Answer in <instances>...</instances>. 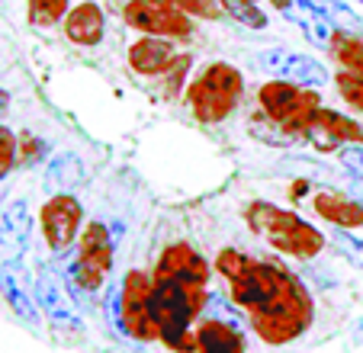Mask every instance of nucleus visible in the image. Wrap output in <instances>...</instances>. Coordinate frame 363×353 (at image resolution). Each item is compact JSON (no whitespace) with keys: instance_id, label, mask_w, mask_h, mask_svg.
Wrapping results in <instances>:
<instances>
[{"instance_id":"17","label":"nucleus","mask_w":363,"mask_h":353,"mask_svg":"<svg viewBox=\"0 0 363 353\" xmlns=\"http://www.w3.org/2000/svg\"><path fill=\"white\" fill-rule=\"evenodd\" d=\"M177 48L171 45V39H161V35H142L138 42L129 45V65L132 71L145 77H158L164 71H171L177 65Z\"/></svg>"},{"instance_id":"26","label":"nucleus","mask_w":363,"mask_h":353,"mask_svg":"<svg viewBox=\"0 0 363 353\" xmlns=\"http://www.w3.org/2000/svg\"><path fill=\"white\" fill-rule=\"evenodd\" d=\"M222 13H228L232 20H238L241 26H251V29H264L267 26V16L264 10L254 4V0H219Z\"/></svg>"},{"instance_id":"7","label":"nucleus","mask_w":363,"mask_h":353,"mask_svg":"<svg viewBox=\"0 0 363 353\" xmlns=\"http://www.w3.org/2000/svg\"><path fill=\"white\" fill-rule=\"evenodd\" d=\"M113 270V241L110 231L103 222H90L81 231V241H77V254L68 267V279L74 289L84 292H96L106 276Z\"/></svg>"},{"instance_id":"35","label":"nucleus","mask_w":363,"mask_h":353,"mask_svg":"<svg viewBox=\"0 0 363 353\" xmlns=\"http://www.w3.org/2000/svg\"><path fill=\"white\" fill-rule=\"evenodd\" d=\"M7 103H10V96H7V90H0V113L7 109Z\"/></svg>"},{"instance_id":"37","label":"nucleus","mask_w":363,"mask_h":353,"mask_svg":"<svg viewBox=\"0 0 363 353\" xmlns=\"http://www.w3.org/2000/svg\"><path fill=\"white\" fill-rule=\"evenodd\" d=\"M254 4H257V0H254Z\"/></svg>"},{"instance_id":"6","label":"nucleus","mask_w":363,"mask_h":353,"mask_svg":"<svg viewBox=\"0 0 363 353\" xmlns=\"http://www.w3.org/2000/svg\"><path fill=\"white\" fill-rule=\"evenodd\" d=\"M151 276L145 270H129L123 276V289L113 296V325L132 340H158V325L148 308Z\"/></svg>"},{"instance_id":"23","label":"nucleus","mask_w":363,"mask_h":353,"mask_svg":"<svg viewBox=\"0 0 363 353\" xmlns=\"http://www.w3.org/2000/svg\"><path fill=\"white\" fill-rule=\"evenodd\" d=\"M328 48H331V55H335V62L341 65L347 74H360L363 77V42H360V35L337 29Z\"/></svg>"},{"instance_id":"1","label":"nucleus","mask_w":363,"mask_h":353,"mask_svg":"<svg viewBox=\"0 0 363 353\" xmlns=\"http://www.w3.org/2000/svg\"><path fill=\"white\" fill-rule=\"evenodd\" d=\"M206 286H190L171 276H151L148 308L158 325V340L174 353H196V331H190L193 318L206 308Z\"/></svg>"},{"instance_id":"2","label":"nucleus","mask_w":363,"mask_h":353,"mask_svg":"<svg viewBox=\"0 0 363 353\" xmlns=\"http://www.w3.org/2000/svg\"><path fill=\"white\" fill-rule=\"evenodd\" d=\"M216 267H219V273L232 286V299L247 315L274 306L283 292H286V286L293 283V276L283 267L267 264V260H254L247 254L235 251V247H225L219 254V260H216Z\"/></svg>"},{"instance_id":"29","label":"nucleus","mask_w":363,"mask_h":353,"mask_svg":"<svg viewBox=\"0 0 363 353\" xmlns=\"http://www.w3.org/2000/svg\"><path fill=\"white\" fill-rule=\"evenodd\" d=\"M238 302H228L225 296H206V308L203 315L206 318H219V321H228V325H238L241 327V315H238Z\"/></svg>"},{"instance_id":"24","label":"nucleus","mask_w":363,"mask_h":353,"mask_svg":"<svg viewBox=\"0 0 363 353\" xmlns=\"http://www.w3.org/2000/svg\"><path fill=\"white\" fill-rule=\"evenodd\" d=\"M251 135L280 148V145H293L296 138H299V132L289 129V125H283V123H277V119H270V116L261 109V113L251 116Z\"/></svg>"},{"instance_id":"32","label":"nucleus","mask_w":363,"mask_h":353,"mask_svg":"<svg viewBox=\"0 0 363 353\" xmlns=\"http://www.w3.org/2000/svg\"><path fill=\"white\" fill-rule=\"evenodd\" d=\"M13 164H16V135L7 125H0V180L13 170Z\"/></svg>"},{"instance_id":"13","label":"nucleus","mask_w":363,"mask_h":353,"mask_svg":"<svg viewBox=\"0 0 363 353\" xmlns=\"http://www.w3.org/2000/svg\"><path fill=\"white\" fill-rule=\"evenodd\" d=\"M299 135H306L308 142L322 151H335V148H341L344 142L347 145L363 142V125L347 119V116L335 113V109H328V106H318L315 113L306 119Z\"/></svg>"},{"instance_id":"20","label":"nucleus","mask_w":363,"mask_h":353,"mask_svg":"<svg viewBox=\"0 0 363 353\" xmlns=\"http://www.w3.org/2000/svg\"><path fill=\"white\" fill-rule=\"evenodd\" d=\"M196 353H245V334L238 325L203 318L196 327Z\"/></svg>"},{"instance_id":"30","label":"nucleus","mask_w":363,"mask_h":353,"mask_svg":"<svg viewBox=\"0 0 363 353\" xmlns=\"http://www.w3.org/2000/svg\"><path fill=\"white\" fill-rule=\"evenodd\" d=\"M335 87H337V94L344 96L347 106H354V109L363 113V77L360 74H347V71H341V74L335 77Z\"/></svg>"},{"instance_id":"16","label":"nucleus","mask_w":363,"mask_h":353,"mask_svg":"<svg viewBox=\"0 0 363 353\" xmlns=\"http://www.w3.org/2000/svg\"><path fill=\"white\" fill-rule=\"evenodd\" d=\"M33 238V215H29L26 199H10L0 212V247L10 260H20Z\"/></svg>"},{"instance_id":"27","label":"nucleus","mask_w":363,"mask_h":353,"mask_svg":"<svg viewBox=\"0 0 363 353\" xmlns=\"http://www.w3.org/2000/svg\"><path fill=\"white\" fill-rule=\"evenodd\" d=\"M308 4H312L315 10H322V13L335 23V29H344V33H357V29H363L360 16H357L347 4H341V0H308Z\"/></svg>"},{"instance_id":"15","label":"nucleus","mask_w":363,"mask_h":353,"mask_svg":"<svg viewBox=\"0 0 363 353\" xmlns=\"http://www.w3.org/2000/svg\"><path fill=\"white\" fill-rule=\"evenodd\" d=\"M155 276H171V279H180V283H190V286H209V264H206L190 245L180 241V245L164 247L158 267H155Z\"/></svg>"},{"instance_id":"11","label":"nucleus","mask_w":363,"mask_h":353,"mask_svg":"<svg viewBox=\"0 0 363 353\" xmlns=\"http://www.w3.org/2000/svg\"><path fill=\"white\" fill-rule=\"evenodd\" d=\"M254 68H261L277 81L299 84V87H325L331 81L322 62H315L312 55L293 52V48H264L254 55Z\"/></svg>"},{"instance_id":"21","label":"nucleus","mask_w":363,"mask_h":353,"mask_svg":"<svg viewBox=\"0 0 363 353\" xmlns=\"http://www.w3.org/2000/svg\"><path fill=\"white\" fill-rule=\"evenodd\" d=\"M312 212L325 222H331L335 228H363V206L354 203V199L341 196V193L322 190L312 196Z\"/></svg>"},{"instance_id":"14","label":"nucleus","mask_w":363,"mask_h":353,"mask_svg":"<svg viewBox=\"0 0 363 353\" xmlns=\"http://www.w3.org/2000/svg\"><path fill=\"white\" fill-rule=\"evenodd\" d=\"M0 296L13 308L16 318H23L26 325H39V299H35V279L29 276V270L20 260H7L0 267Z\"/></svg>"},{"instance_id":"18","label":"nucleus","mask_w":363,"mask_h":353,"mask_svg":"<svg viewBox=\"0 0 363 353\" xmlns=\"http://www.w3.org/2000/svg\"><path fill=\"white\" fill-rule=\"evenodd\" d=\"M65 35H68V42H74L81 48L100 45L103 35H106V13L100 10V4L84 0V4L71 7L68 16H65Z\"/></svg>"},{"instance_id":"28","label":"nucleus","mask_w":363,"mask_h":353,"mask_svg":"<svg viewBox=\"0 0 363 353\" xmlns=\"http://www.w3.org/2000/svg\"><path fill=\"white\" fill-rule=\"evenodd\" d=\"M331 241H335L337 254H341L344 260H350L357 270H363V238L360 235H350L347 228H337L335 235H331Z\"/></svg>"},{"instance_id":"33","label":"nucleus","mask_w":363,"mask_h":353,"mask_svg":"<svg viewBox=\"0 0 363 353\" xmlns=\"http://www.w3.org/2000/svg\"><path fill=\"white\" fill-rule=\"evenodd\" d=\"M171 4H177V7L190 16H209V20H216V16L222 13V7L213 4V0H171Z\"/></svg>"},{"instance_id":"4","label":"nucleus","mask_w":363,"mask_h":353,"mask_svg":"<svg viewBox=\"0 0 363 353\" xmlns=\"http://www.w3.org/2000/svg\"><path fill=\"white\" fill-rule=\"evenodd\" d=\"M245 94V77L238 68L225 62H213L206 65L186 87V103H190L193 116L206 125L225 123L228 116L235 113V106L241 103Z\"/></svg>"},{"instance_id":"36","label":"nucleus","mask_w":363,"mask_h":353,"mask_svg":"<svg viewBox=\"0 0 363 353\" xmlns=\"http://www.w3.org/2000/svg\"><path fill=\"white\" fill-rule=\"evenodd\" d=\"M354 4H363V0H354Z\"/></svg>"},{"instance_id":"34","label":"nucleus","mask_w":363,"mask_h":353,"mask_svg":"<svg viewBox=\"0 0 363 353\" xmlns=\"http://www.w3.org/2000/svg\"><path fill=\"white\" fill-rule=\"evenodd\" d=\"M341 164L357 176V180H363V142L344 145L341 148Z\"/></svg>"},{"instance_id":"25","label":"nucleus","mask_w":363,"mask_h":353,"mask_svg":"<svg viewBox=\"0 0 363 353\" xmlns=\"http://www.w3.org/2000/svg\"><path fill=\"white\" fill-rule=\"evenodd\" d=\"M68 0H26V16L33 26L48 29L68 16Z\"/></svg>"},{"instance_id":"10","label":"nucleus","mask_w":363,"mask_h":353,"mask_svg":"<svg viewBox=\"0 0 363 353\" xmlns=\"http://www.w3.org/2000/svg\"><path fill=\"white\" fill-rule=\"evenodd\" d=\"M257 100H261V109L277 119V123L289 125V129L299 132L306 125V119L322 106L318 94H312L308 87H299V84L289 81H270L257 90Z\"/></svg>"},{"instance_id":"3","label":"nucleus","mask_w":363,"mask_h":353,"mask_svg":"<svg viewBox=\"0 0 363 353\" xmlns=\"http://www.w3.org/2000/svg\"><path fill=\"white\" fill-rule=\"evenodd\" d=\"M245 218L257 235L267 238V245H274L280 254H289L296 260H312L325 251V235L308 225L306 218H299L293 209H280L274 203H251L245 209Z\"/></svg>"},{"instance_id":"19","label":"nucleus","mask_w":363,"mask_h":353,"mask_svg":"<svg viewBox=\"0 0 363 353\" xmlns=\"http://www.w3.org/2000/svg\"><path fill=\"white\" fill-rule=\"evenodd\" d=\"M270 4H274L283 16H289L296 26H302V33H306L308 42H315V45H331V39H335V33H337L335 23H331L322 10L312 7L308 0H270Z\"/></svg>"},{"instance_id":"5","label":"nucleus","mask_w":363,"mask_h":353,"mask_svg":"<svg viewBox=\"0 0 363 353\" xmlns=\"http://www.w3.org/2000/svg\"><path fill=\"white\" fill-rule=\"evenodd\" d=\"M312 299H308L306 286L293 276V283L286 286L280 299L274 306L261 308V312H251V327L257 331V337L270 347H283L289 340L302 337V334L312 327Z\"/></svg>"},{"instance_id":"8","label":"nucleus","mask_w":363,"mask_h":353,"mask_svg":"<svg viewBox=\"0 0 363 353\" xmlns=\"http://www.w3.org/2000/svg\"><path fill=\"white\" fill-rule=\"evenodd\" d=\"M35 299H39V308L45 315V321L55 331L62 334H81L84 331V318L77 312L74 299H71V289L65 286L62 273L55 267L42 264L35 270Z\"/></svg>"},{"instance_id":"22","label":"nucleus","mask_w":363,"mask_h":353,"mask_svg":"<svg viewBox=\"0 0 363 353\" xmlns=\"http://www.w3.org/2000/svg\"><path fill=\"white\" fill-rule=\"evenodd\" d=\"M84 180V164L77 155H58L45 167V190L48 193H68Z\"/></svg>"},{"instance_id":"9","label":"nucleus","mask_w":363,"mask_h":353,"mask_svg":"<svg viewBox=\"0 0 363 353\" xmlns=\"http://www.w3.org/2000/svg\"><path fill=\"white\" fill-rule=\"evenodd\" d=\"M123 20L129 29H138L142 35H161V39H186L193 33L190 13L171 4V0H132L125 4Z\"/></svg>"},{"instance_id":"12","label":"nucleus","mask_w":363,"mask_h":353,"mask_svg":"<svg viewBox=\"0 0 363 353\" xmlns=\"http://www.w3.org/2000/svg\"><path fill=\"white\" fill-rule=\"evenodd\" d=\"M39 222H42V235H45L48 251H55V254L68 251L77 241V235H81L84 206L74 196H68V193H55V196L42 206Z\"/></svg>"},{"instance_id":"31","label":"nucleus","mask_w":363,"mask_h":353,"mask_svg":"<svg viewBox=\"0 0 363 353\" xmlns=\"http://www.w3.org/2000/svg\"><path fill=\"white\" fill-rule=\"evenodd\" d=\"M45 155H48V145L42 142L39 135H33V132H26V135L16 142V161L20 164H29V167H33V164H39Z\"/></svg>"}]
</instances>
